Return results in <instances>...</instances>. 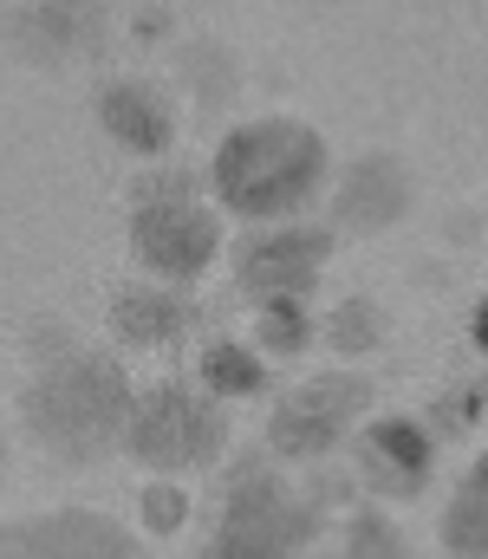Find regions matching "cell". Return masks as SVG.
Here are the masks:
<instances>
[{
	"label": "cell",
	"mask_w": 488,
	"mask_h": 559,
	"mask_svg": "<svg viewBox=\"0 0 488 559\" xmlns=\"http://www.w3.org/2000/svg\"><path fill=\"white\" fill-rule=\"evenodd\" d=\"M124 241H131V261L157 286H195L222 254H228V228H222V209L189 195V202H131L124 209Z\"/></svg>",
	"instance_id": "obj_5"
},
{
	"label": "cell",
	"mask_w": 488,
	"mask_h": 559,
	"mask_svg": "<svg viewBox=\"0 0 488 559\" xmlns=\"http://www.w3.org/2000/svg\"><path fill=\"white\" fill-rule=\"evenodd\" d=\"M352 462L358 481L371 488V501H417L437 481V436L424 429V417L391 411V417H365L352 436Z\"/></svg>",
	"instance_id": "obj_7"
},
{
	"label": "cell",
	"mask_w": 488,
	"mask_h": 559,
	"mask_svg": "<svg viewBox=\"0 0 488 559\" xmlns=\"http://www.w3.org/2000/svg\"><path fill=\"white\" fill-rule=\"evenodd\" d=\"M424 429L437 436V449H443L450 436H483L488 429V378H450V384L430 397Z\"/></svg>",
	"instance_id": "obj_15"
},
{
	"label": "cell",
	"mask_w": 488,
	"mask_h": 559,
	"mask_svg": "<svg viewBox=\"0 0 488 559\" xmlns=\"http://www.w3.org/2000/svg\"><path fill=\"white\" fill-rule=\"evenodd\" d=\"M189 514H195V495L182 481L144 475V488H138V534H144V547L151 540H176L189 527Z\"/></svg>",
	"instance_id": "obj_18"
},
{
	"label": "cell",
	"mask_w": 488,
	"mask_h": 559,
	"mask_svg": "<svg viewBox=\"0 0 488 559\" xmlns=\"http://www.w3.org/2000/svg\"><path fill=\"white\" fill-rule=\"evenodd\" d=\"M92 111H98L105 138L118 143L124 156H138V163H163L176 150V138H182V98L163 79H151V72L105 79L98 98H92Z\"/></svg>",
	"instance_id": "obj_10"
},
{
	"label": "cell",
	"mask_w": 488,
	"mask_h": 559,
	"mask_svg": "<svg viewBox=\"0 0 488 559\" xmlns=\"http://www.w3.org/2000/svg\"><path fill=\"white\" fill-rule=\"evenodd\" d=\"M325 267H332V228L300 215L274 228H248L228 248V274L248 299H313Z\"/></svg>",
	"instance_id": "obj_6"
},
{
	"label": "cell",
	"mask_w": 488,
	"mask_h": 559,
	"mask_svg": "<svg viewBox=\"0 0 488 559\" xmlns=\"http://www.w3.org/2000/svg\"><path fill=\"white\" fill-rule=\"evenodd\" d=\"M463 481H469V488L488 501V449H476V462H469V475H463Z\"/></svg>",
	"instance_id": "obj_22"
},
{
	"label": "cell",
	"mask_w": 488,
	"mask_h": 559,
	"mask_svg": "<svg viewBox=\"0 0 488 559\" xmlns=\"http://www.w3.org/2000/svg\"><path fill=\"white\" fill-rule=\"evenodd\" d=\"M0 559H151V547L105 508H46L13 521Z\"/></svg>",
	"instance_id": "obj_9"
},
{
	"label": "cell",
	"mask_w": 488,
	"mask_h": 559,
	"mask_svg": "<svg viewBox=\"0 0 488 559\" xmlns=\"http://www.w3.org/2000/svg\"><path fill=\"white\" fill-rule=\"evenodd\" d=\"M325 195H332V222H325V228H345V235H384V228H397V222L410 215V202H417V176H410V163H404L397 150H358L352 163L332 169Z\"/></svg>",
	"instance_id": "obj_8"
},
{
	"label": "cell",
	"mask_w": 488,
	"mask_h": 559,
	"mask_svg": "<svg viewBox=\"0 0 488 559\" xmlns=\"http://www.w3.org/2000/svg\"><path fill=\"white\" fill-rule=\"evenodd\" d=\"M384 338H391V306L371 293H345L320 312V345H332V358L358 365V358L384 352Z\"/></svg>",
	"instance_id": "obj_13"
},
{
	"label": "cell",
	"mask_w": 488,
	"mask_h": 559,
	"mask_svg": "<svg viewBox=\"0 0 488 559\" xmlns=\"http://www.w3.org/2000/svg\"><path fill=\"white\" fill-rule=\"evenodd\" d=\"M267 365L307 358L320 345V312L313 299H254V338H248Z\"/></svg>",
	"instance_id": "obj_14"
},
{
	"label": "cell",
	"mask_w": 488,
	"mask_h": 559,
	"mask_svg": "<svg viewBox=\"0 0 488 559\" xmlns=\"http://www.w3.org/2000/svg\"><path fill=\"white\" fill-rule=\"evenodd\" d=\"M124 20H131V39H144V46H157V39H169V33H176V26H169V7H163V0H138V7L124 13Z\"/></svg>",
	"instance_id": "obj_20"
},
{
	"label": "cell",
	"mask_w": 488,
	"mask_h": 559,
	"mask_svg": "<svg viewBox=\"0 0 488 559\" xmlns=\"http://www.w3.org/2000/svg\"><path fill=\"white\" fill-rule=\"evenodd\" d=\"M345 559H417L410 534L397 527V514H384L378 501H358L345 514Z\"/></svg>",
	"instance_id": "obj_17"
},
{
	"label": "cell",
	"mask_w": 488,
	"mask_h": 559,
	"mask_svg": "<svg viewBox=\"0 0 488 559\" xmlns=\"http://www.w3.org/2000/svg\"><path fill=\"white\" fill-rule=\"evenodd\" d=\"M7 534H13V521H0V554H7Z\"/></svg>",
	"instance_id": "obj_24"
},
{
	"label": "cell",
	"mask_w": 488,
	"mask_h": 559,
	"mask_svg": "<svg viewBox=\"0 0 488 559\" xmlns=\"http://www.w3.org/2000/svg\"><path fill=\"white\" fill-rule=\"evenodd\" d=\"M437 540H443V559H488V501L469 481L450 488V501L437 514Z\"/></svg>",
	"instance_id": "obj_16"
},
{
	"label": "cell",
	"mask_w": 488,
	"mask_h": 559,
	"mask_svg": "<svg viewBox=\"0 0 488 559\" xmlns=\"http://www.w3.org/2000/svg\"><path fill=\"white\" fill-rule=\"evenodd\" d=\"M228 411L195 391V384H176V378H157V384H138L131 397V417H124V455L144 468V475H163V481H189V475H209L222 468L228 455Z\"/></svg>",
	"instance_id": "obj_3"
},
{
	"label": "cell",
	"mask_w": 488,
	"mask_h": 559,
	"mask_svg": "<svg viewBox=\"0 0 488 559\" xmlns=\"http://www.w3.org/2000/svg\"><path fill=\"white\" fill-rule=\"evenodd\" d=\"M131 371L111 352L72 345L46 365H33L26 391H20V417L33 429V442L59 462H105L124 442V417H131Z\"/></svg>",
	"instance_id": "obj_2"
},
{
	"label": "cell",
	"mask_w": 488,
	"mask_h": 559,
	"mask_svg": "<svg viewBox=\"0 0 488 559\" xmlns=\"http://www.w3.org/2000/svg\"><path fill=\"white\" fill-rule=\"evenodd\" d=\"M274 384V365L248 345V338H209L195 352V391H209L215 404H241V397H261Z\"/></svg>",
	"instance_id": "obj_12"
},
{
	"label": "cell",
	"mask_w": 488,
	"mask_h": 559,
	"mask_svg": "<svg viewBox=\"0 0 488 559\" xmlns=\"http://www.w3.org/2000/svg\"><path fill=\"white\" fill-rule=\"evenodd\" d=\"M371 378L352 371V365H332V371H313L300 384H287L267 411V455L274 462H300V468H320L338 442L358 436V423L371 417Z\"/></svg>",
	"instance_id": "obj_4"
},
{
	"label": "cell",
	"mask_w": 488,
	"mask_h": 559,
	"mask_svg": "<svg viewBox=\"0 0 488 559\" xmlns=\"http://www.w3.org/2000/svg\"><path fill=\"white\" fill-rule=\"evenodd\" d=\"M202 325V306L182 286H157V280H131L105 299V332L124 352H176L189 332Z\"/></svg>",
	"instance_id": "obj_11"
},
{
	"label": "cell",
	"mask_w": 488,
	"mask_h": 559,
	"mask_svg": "<svg viewBox=\"0 0 488 559\" xmlns=\"http://www.w3.org/2000/svg\"><path fill=\"white\" fill-rule=\"evenodd\" d=\"M209 182L195 176V169H182V163H151L144 176H131V202H189V195H202Z\"/></svg>",
	"instance_id": "obj_19"
},
{
	"label": "cell",
	"mask_w": 488,
	"mask_h": 559,
	"mask_svg": "<svg viewBox=\"0 0 488 559\" xmlns=\"http://www.w3.org/2000/svg\"><path fill=\"white\" fill-rule=\"evenodd\" d=\"M202 182L222 215H241L254 228L300 222L332 182V143L300 111H261L215 138Z\"/></svg>",
	"instance_id": "obj_1"
},
{
	"label": "cell",
	"mask_w": 488,
	"mask_h": 559,
	"mask_svg": "<svg viewBox=\"0 0 488 559\" xmlns=\"http://www.w3.org/2000/svg\"><path fill=\"white\" fill-rule=\"evenodd\" d=\"M7 462H13V455H7V436H0V481H7Z\"/></svg>",
	"instance_id": "obj_23"
},
{
	"label": "cell",
	"mask_w": 488,
	"mask_h": 559,
	"mask_svg": "<svg viewBox=\"0 0 488 559\" xmlns=\"http://www.w3.org/2000/svg\"><path fill=\"white\" fill-rule=\"evenodd\" d=\"M469 345H476V352L488 358V293L476 299V312H469Z\"/></svg>",
	"instance_id": "obj_21"
}]
</instances>
